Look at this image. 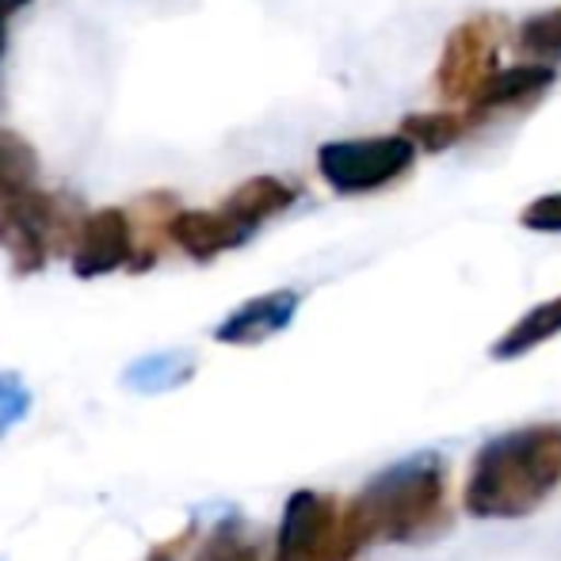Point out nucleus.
<instances>
[{
  "label": "nucleus",
  "mask_w": 561,
  "mask_h": 561,
  "mask_svg": "<svg viewBox=\"0 0 561 561\" xmlns=\"http://www.w3.org/2000/svg\"><path fill=\"white\" fill-rule=\"evenodd\" d=\"M561 485V424H527L478 447L462 504L473 519H524Z\"/></svg>",
  "instance_id": "1"
},
{
  "label": "nucleus",
  "mask_w": 561,
  "mask_h": 561,
  "mask_svg": "<svg viewBox=\"0 0 561 561\" xmlns=\"http://www.w3.org/2000/svg\"><path fill=\"white\" fill-rule=\"evenodd\" d=\"M344 516L363 547L370 542H424L447 527V466L436 450H416L378 470Z\"/></svg>",
  "instance_id": "2"
},
{
  "label": "nucleus",
  "mask_w": 561,
  "mask_h": 561,
  "mask_svg": "<svg viewBox=\"0 0 561 561\" xmlns=\"http://www.w3.org/2000/svg\"><path fill=\"white\" fill-rule=\"evenodd\" d=\"M81 218L69 199L27 187L0 203V252L12 260L15 275H35L50 264L54 252L73 249Z\"/></svg>",
  "instance_id": "3"
},
{
  "label": "nucleus",
  "mask_w": 561,
  "mask_h": 561,
  "mask_svg": "<svg viewBox=\"0 0 561 561\" xmlns=\"http://www.w3.org/2000/svg\"><path fill=\"white\" fill-rule=\"evenodd\" d=\"M416 164V146L405 134L336 138L318 149V172L336 195H370L390 187Z\"/></svg>",
  "instance_id": "4"
},
{
  "label": "nucleus",
  "mask_w": 561,
  "mask_h": 561,
  "mask_svg": "<svg viewBox=\"0 0 561 561\" xmlns=\"http://www.w3.org/2000/svg\"><path fill=\"white\" fill-rule=\"evenodd\" d=\"M501 35L504 20L501 15H470L447 35L444 54L436 66V89L450 104H470L489 81H493L496 66H501Z\"/></svg>",
  "instance_id": "5"
},
{
  "label": "nucleus",
  "mask_w": 561,
  "mask_h": 561,
  "mask_svg": "<svg viewBox=\"0 0 561 561\" xmlns=\"http://www.w3.org/2000/svg\"><path fill=\"white\" fill-rule=\"evenodd\" d=\"M340 535V504L325 493L298 489L283 504L272 561H333Z\"/></svg>",
  "instance_id": "6"
},
{
  "label": "nucleus",
  "mask_w": 561,
  "mask_h": 561,
  "mask_svg": "<svg viewBox=\"0 0 561 561\" xmlns=\"http://www.w3.org/2000/svg\"><path fill=\"white\" fill-rule=\"evenodd\" d=\"M69 264H73L77 279H100L118 267L134 264V222L130 210L123 207H100L81 218L69 249Z\"/></svg>",
  "instance_id": "7"
},
{
  "label": "nucleus",
  "mask_w": 561,
  "mask_h": 561,
  "mask_svg": "<svg viewBox=\"0 0 561 561\" xmlns=\"http://www.w3.org/2000/svg\"><path fill=\"white\" fill-rule=\"evenodd\" d=\"M298 306H302V295L290 287L256 295L218 321L215 340L229 347H256V344H264V340L287 333L290 321L298 318Z\"/></svg>",
  "instance_id": "8"
},
{
  "label": "nucleus",
  "mask_w": 561,
  "mask_h": 561,
  "mask_svg": "<svg viewBox=\"0 0 561 561\" xmlns=\"http://www.w3.org/2000/svg\"><path fill=\"white\" fill-rule=\"evenodd\" d=\"M554 81H558V66H547V61H524V66L496 69L493 81L466 104V118L473 126L496 112H516V107L539 104L554 89Z\"/></svg>",
  "instance_id": "9"
},
{
  "label": "nucleus",
  "mask_w": 561,
  "mask_h": 561,
  "mask_svg": "<svg viewBox=\"0 0 561 561\" xmlns=\"http://www.w3.org/2000/svg\"><path fill=\"white\" fill-rule=\"evenodd\" d=\"M172 244H176L184 256L207 260L222 256V252H233L241 249L244 241H252V229L241 226L226 207H215V210H176L172 218V229H169Z\"/></svg>",
  "instance_id": "10"
},
{
  "label": "nucleus",
  "mask_w": 561,
  "mask_h": 561,
  "mask_svg": "<svg viewBox=\"0 0 561 561\" xmlns=\"http://www.w3.org/2000/svg\"><path fill=\"white\" fill-rule=\"evenodd\" d=\"M298 199V187L287 184V180L279 176H252L244 180V184H237L233 192L222 199V207L229 215L237 218L241 226H249L252 233H256L264 222H272V218H279L283 210H290Z\"/></svg>",
  "instance_id": "11"
},
{
  "label": "nucleus",
  "mask_w": 561,
  "mask_h": 561,
  "mask_svg": "<svg viewBox=\"0 0 561 561\" xmlns=\"http://www.w3.org/2000/svg\"><path fill=\"white\" fill-rule=\"evenodd\" d=\"M199 370V359L195 352L187 347H176V352H149V355H138L134 363H126L123 370V386L130 393H169V390H180L187 386Z\"/></svg>",
  "instance_id": "12"
},
{
  "label": "nucleus",
  "mask_w": 561,
  "mask_h": 561,
  "mask_svg": "<svg viewBox=\"0 0 561 561\" xmlns=\"http://www.w3.org/2000/svg\"><path fill=\"white\" fill-rule=\"evenodd\" d=\"M180 203L169 192H153L146 199H138L130 207V222H134V264L130 272H149L161 256V244L172 241L169 229L176 218Z\"/></svg>",
  "instance_id": "13"
},
{
  "label": "nucleus",
  "mask_w": 561,
  "mask_h": 561,
  "mask_svg": "<svg viewBox=\"0 0 561 561\" xmlns=\"http://www.w3.org/2000/svg\"><path fill=\"white\" fill-rule=\"evenodd\" d=\"M558 333H561V295L550 298V302H539L535 310H527L508 333L496 340L489 355L493 359H519V355L535 352V347H542Z\"/></svg>",
  "instance_id": "14"
},
{
  "label": "nucleus",
  "mask_w": 561,
  "mask_h": 561,
  "mask_svg": "<svg viewBox=\"0 0 561 561\" xmlns=\"http://www.w3.org/2000/svg\"><path fill=\"white\" fill-rule=\"evenodd\" d=\"M38 187V153L23 134L0 126V203Z\"/></svg>",
  "instance_id": "15"
},
{
  "label": "nucleus",
  "mask_w": 561,
  "mask_h": 561,
  "mask_svg": "<svg viewBox=\"0 0 561 561\" xmlns=\"http://www.w3.org/2000/svg\"><path fill=\"white\" fill-rule=\"evenodd\" d=\"M466 130H470V118L455 112H413L401 118V134L413 138V146L424 153H444Z\"/></svg>",
  "instance_id": "16"
},
{
  "label": "nucleus",
  "mask_w": 561,
  "mask_h": 561,
  "mask_svg": "<svg viewBox=\"0 0 561 561\" xmlns=\"http://www.w3.org/2000/svg\"><path fill=\"white\" fill-rule=\"evenodd\" d=\"M519 50L531 61H547V66H558L561 61V4L547 8V12H535L519 23L516 31Z\"/></svg>",
  "instance_id": "17"
},
{
  "label": "nucleus",
  "mask_w": 561,
  "mask_h": 561,
  "mask_svg": "<svg viewBox=\"0 0 561 561\" xmlns=\"http://www.w3.org/2000/svg\"><path fill=\"white\" fill-rule=\"evenodd\" d=\"M195 561H260V550L252 547L241 535V527L229 519V524L215 527V531L203 539V547L195 550Z\"/></svg>",
  "instance_id": "18"
},
{
  "label": "nucleus",
  "mask_w": 561,
  "mask_h": 561,
  "mask_svg": "<svg viewBox=\"0 0 561 561\" xmlns=\"http://www.w3.org/2000/svg\"><path fill=\"white\" fill-rule=\"evenodd\" d=\"M31 413V390L15 370H0V439Z\"/></svg>",
  "instance_id": "19"
},
{
  "label": "nucleus",
  "mask_w": 561,
  "mask_h": 561,
  "mask_svg": "<svg viewBox=\"0 0 561 561\" xmlns=\"http://www.w3.org/2000/svg\"><path fill=\"white\" fill-rule=\"evenodd\" d=\"M519 226L531 229V233H561V192L539 195L535 203H527Z\"/></svg>",
  "instance_id": "20"
},
{
  "label": "nucleus",
  "mask_w": 561,
  "mask_h": 561,
  "mask_svg": "<svg viewBox=\"0 0 561 561\" xmlns=\"http://www.w3.org/2000/svg\"><path fill=\"white\" fill-rule=\"evenodd\" d=\"M8 50V23H0V58H4Z\"/></svg>",
  "instance_id": "21"
}]
</instances>
